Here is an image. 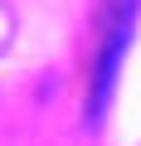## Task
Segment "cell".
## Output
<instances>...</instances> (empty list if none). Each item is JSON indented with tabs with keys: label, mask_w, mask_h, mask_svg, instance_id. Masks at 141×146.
Wrapping results in <instances>:
<instances>
[{
	"label": "cell",
	"mask_w": 141,
	"mask_h": 146,
	"mask_svg": "<svg viewBox=\"0 0 141 146\" xmlns=\"http://www.w3.org/2000/svg\"><path fill=\"white\" fill-rule=\"evenodd\" d=\"M131 25H136V0H107V10H102V44H97V58H93V88H88V122H102V112L112 102Z\"/></svg>",
	"instance_id": "cell-1"
},
{
	"label": "cell",
	"mask_w": 141,
	"mask_h": 146,
	"mask_svg": "<svg viewBox=\"0 0 141 146\" xmlns=\"http://www.w3.org/2000/svg\"><path fill=\"white\" fill-rule=\"evenodd\" d=\"M10 34H15V20H10V10H5V5H0V54H5Z\"/></svg>",
	"instance_id": "cell-2"
}]
</instances>
